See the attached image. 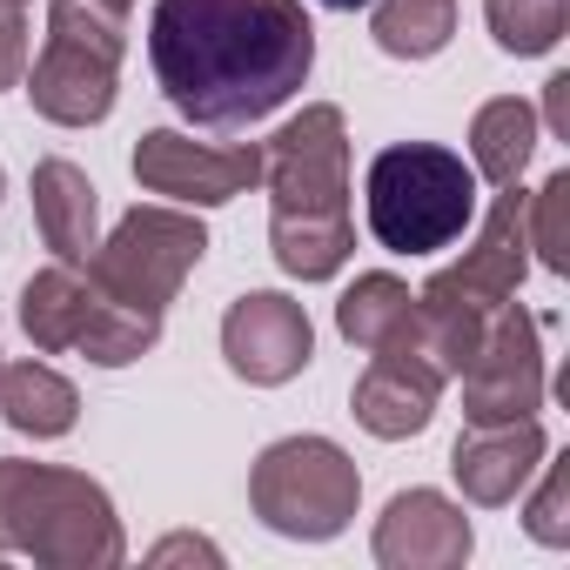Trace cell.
Returning <instances> with one entry per match:
<instances>
[{
	"label": "cell",
	"instance_id": "11",
	"mask_svg": "<svg viewBox=\"0 0 570 570\" xmlns=\"http://www.w3.org/2000/svg\"><path fill=\"white\" fill-rule=\"evenodd\" d=\"M222 356L242 383L255 390H282L296 383L309 363H316V330H309V309L282 289H248L228 303L222 316Z\"/></svg>",
	"mask_w": 570,
	"mask_h": 570
},
{
	"label": "cell",
	"instance_id": "21",
	"mask_svg": "<svg viewBox=\"0 0 570 570\" xmlns=\"http://www.w3.org/2000/svg\"><path fill=\"white\" fill-rule=\"evenodd\" d=\"M523 242L537 268L570 275V168L543 175V188L523 195Z\"/></svg>",
	"mask_w": 570,
	"mask_h": 570
},
{
	"label": "cell",
	"instance_id": "17",
	"mask_svg": "<svg viewBox=\"0 0 570 570\" xmlns=\"http://www.w3.org/2000/svg\"><path fill=\"white\" fill-rule=\"evenodd\" d=\"M0 423L14 436L55 443L81 423V390L55 370V363H8L0 370Z\"/></svg>",
	"mask_w": 570,
	"mask_h": 570
},
{
	"label": "cell",
	"instance_id": "23",
	"mask_svg": "<svg viewBox=\"0 0 570 570\" xmlns=\"http://www.w3.org/2000/svg\"><path fill=\"white\" fill-rule=\"evenodd\" d=\"M28 55H35V41H28V8L0 0V88H21Z\"/></svg>",
	"mask_w": 570,
	"mask_h": 570
},
{
	"label": "cell",
	"instance_id": "29",
	"mask_svg": "<svg viewBox=\"0 0 570 570\" xmlns=\"http://www.w3.org/2000/svg\"><path fill=\"white\" fill-rule=\"evenodd\" d=\"M0 195H8V175H0Z\"/></svg>",
	"mask_w": 570,
	"mask_h": 570
},
{
	"label": "cell",
	"instance_id": "19",
	"mask_svg": "<svg viewBox=\"0 0 570 570\" xmlns=\"http://www.w3.org/2000/svg\"><path fill=\"white\" fill-rule=\"evenodd\" d=\"M456 35V0H370V41L390 61H430Z\"/></svg>",
	"mask_w": 570,
	"mask_h": 570
},
{
	"label": "cell",
	"instance_id": "18",
	"mask_svg": "<svg viewBox=\"0 0 570 570\" xmlns=\"http://www.w3.org/2000/svg\"><path fill=\"white\" fill-rule=\"evenodd\" d=\"M537 141H543L537 108H530V101H517V95H497V101H483V108L470 115V168H476L490 188L523 181V168H530Z\"/></svg>",
	"mask_w": 570,
	"mask_h": 570
},
{
	"label": "cell",
	"instance_id": "14",
	"mask_svg": "<svg viewBox=\"0 0 570 570\" xmlns=\"http://www.w3.org/2000/svg\"><path fill=\"white\" fill-rule=\"evenodd\" d=\"M443 383H450V376H443L423 350H376L370 370H363L356 390H350V416H356L370 436H383V443L423 436L430 416H436V403H443Z\"/></svg>",
	"mask_w": 570,
	"mask_h": 570
},
{
	"label": "cell",
	"instance_id": "2",
	"mask_svg": "<svg viewBox=\"0 0 570 570\" xmlns=\"http://www.w3.org/2000/svg\"><path fill=\"white\" fill-rule=\"evenodd\" d=\"M268 181V248L296 282H330L356 255L350 215V121L336 101H309L262 141Z\"/></svg>",
	"mask_w": 570,
	"mask_h": 570
},
{
	"label": "cell",
	"instance_id": "24",
	"mask_svg": "<svg viewBox=\"0 0 570 570\" xmlns=\"http://www.w3.org/2000/svg\"><path fill=\"white\" fill-rule=\"evenodd\" d=\"M543 121L557 141H570V75H550L543 81Z\"/></svg>",
	"mask_w": 570,
	"mask_h": 570
},
{
	"label": "cell",
	"instance_id": "13",
	"mask_svg": "<svg viewBox=\"0 0 570 570\" xmlns=\"http://www.w3.org/2000/svg\"><path fill=\"white\" fill-rule=\"evenodd\" d=\"M543 456H550V436H543L537 416H517V423H463V436L450 450V476H456L463 503L510 510L523 497V483L537 476Z\"/></svg>",
	"mask_w": 570,
	"mask_h": 570
},
{
	"label": "cell",
	"instance_id": "4",
	"mask_svg": "<svg viewBox=\"0 0 570 570\" xmlns=\"http://www.w3.org/2000/svg\"><path fill=\"white\" fill-rule=\"evenodd\" d=\"M363 215L390 255H436L476 222V168L443 141H390L363 175Z\"/></svg>",
	"mask_w": 570,
	"mask_h": 570
},
{
	"label": "cell",
	"instance_id": "22",
	"mask_svg": "<svg viewBox=\"0 0 570 570\" xmlns=\"http://www.w3.org/2000/svg\"><path fill=\"white\" fill-rule=\"evenodd\" d=\"M523 490H530L523 530H530L543 550H563V543H570V456H543Z\"/></svg>",
	"mask_w": 570,
	"mask_h": 570
},
{
	"label": "cell",
	"instance_id": "30",
	"mask_svg": "<svg viewBox=\"0 0 570 570\" xmlns=\"http://www.w3.org/2000/svg\"><path fill=\"white\" fill-rule=\"evenodd\" d=\"M0 370H8V356H0Z\"/></svg>",
	"mask_w": 570,
	"mask_h": 570
},
{
	"label": "cell",
	"instance_id": "8",
	"mask_svg": "<svg viewBox=\"0 0 570 570\" xmlns=\"http://www.w3.org/2000/svg\"><path fill=\"white\" fill-rule=\"evenodd\" d=\"M21 330L41 356H88L95 370H128L161 343L155 316H135V309L108 303L88 282V268H75V262H55V268L28 275Z\"/></svg>",
	"mask_w": 570,
	"mask_h": 570
},
{
	"label": "cell",
	"instance_id": "1",
	"mask_svg": "<svg viewBox=\"0 0 570 570\" xmlns=\"http://www.w3.org/2000/svg\"><path fill=\"white\" fill-rule=\"evenodd\" d=\"M148 61L181 121L248 128L303 95L316 21L303 0H155Z\"/></svg>",
	"mask_w": 570,
	"mask_h": 570
},
{
	"label": "cell",
	"instance_id": "3",
	"mask_svg": "<svg viewBox=\"0 0 570 570\" xmlns=\"http://www.w3.org/2000/svg\"><path fill=\"white\" fill-rule=\"evenodd\" d=\"M0 557H35L48 570H115L128 537L115 497L88 470L0 456Z\"/></svg>",
	"mask_w": 570,
	"mask_h": 570
},
{
	"label": "cell",
	"instance_id": "25",
	"mask_svg": "<svg viewBox=\"0 0 570 570\" xmlns=\"http://www.w3.org/2000/svg\"><path fill=\"white\" fill-rule=\"evenodd\" d=\"M175 557H202V563H222V550H215L208 537H168V543H155V550H148V563H175Z\"/></svg>",
	"mask_w": 570,
	"mask_h": 570
},
{
	"label": "cell",
	"instance_id": "20",
	"mask_svg": "<svg viewBox=\"0 0 570 570\" xmlns=\"http://www.w3.org/2000/svg\"><path fill=\"white\" fill-rule=\"evenodd\" d=\"M483 21H490V41L517 61H537L563 41L570 28V0H483Z\"/></svg>",
	"mask_w": 570,
	"mask_h": 570
},
{
	"label": "cell",
	"instance_id": "16",
	"mask_svg": "<svg viewBox=\"0 0 570 570\" xmlns=\"http://www.w3.org/2000/svg\"><path fill=\"white\" fill-rule=\"evenodd\" d=\"M336 330L363 356H376V350H416V296H410V282L390 275V268L356 275L350 289H343V303H336Z\"/></svg>",
	"mask_w": 570,
	"mask_h": 570
},
{
	"label": "cell",
	"instance_id": "15",
	"mask_svg": "<svg viewBox=\"0 0 570 570\" xmlns=\"http://www.w3.org/2000/svg\"><path fill=\"white\" fill-rule=\"evenodd\" d=\"M35 222H41V242L55 248V262L81 268L95 255V242H101V195H95L81 161H68V155L35 161Z\"/></svg>",
	"mask_w": 570,
	"mask_h": 570
},
{
	"label": "cell",
	"instance_id": "9",
	"mask_svg": "<svg viewBox=\"0 0 570 570\" xmlns=\"http://www.w3.org/2000/svg\"><path fill=\"white\" fill-rule=\"evenodd\" d=\"M463 423H517V416H537L543 396H550V370H543V323L510 296L476 356L463 363Z\"/></svg>",
	"mask_w": 570,
	"mask_h": 570
},
{
	"label": "cell",
	"instance_id": "12",
	"mask_svg": "<svg viewBox=\"0 0 570 570\" xmlns=\"http://www.w3.org/2000/svg\"><path fill=\"white\" fill-rule=\"evenodd\" d=\"M376 563L383 570H463L476 550V530L456 497L443 490H396L376 517Z\"/></svg>",
	"mask_w": 570,
	"mask_h": 570
},
{
	"label": "cell",
	"instance_id": "7",
	"mask_svg": "<svg viewBox=\"0 0 570 570\" xmlns=\"http://www.w3.org/2000/svg\"><path fill=\"white\" fill-rule=\"evenodd\" d=\"M202 255H208L202 215L195 208H175V202H148V208H128L95 242V255L81 268H88V282H95L108 303L161 323L168 303L181 296V282L202 268Z\"/></svg>",
	"mask_w": 570,
	"mask_h": 570
},
{
	"label": "cell",
	"instance_id": "28",
	"mask_svg": "<svg viewBox=\"0 0 570 570\" xmlns=\"http://www.w3.org/2000/svg\"><path fill=\"white\" fill-rule=\"evenodd\" d=\"M14 8H35V0H14Z\"/></svg>",
	"mask_w": 570,
	"mask_h": 570
},
{
	"label": "cell",
	"instance_id": "27",
	"mask_svg": "<svg viewBox=\"0 0 570 570\" xmlns=\"http://www.w3.org/2000/svg\"><path fill=\"white\" fill-rule=\"evenodd\" d=\"M101 8H108V14H128V8H135V0H101Z\"/></svg>",
	"mask_w": 570,
	"mask_h": 570
},
{
	"label": "cell",
	"instance_id": "5",
	"mask_svg": "<svg viewBox=\"0 0 570 570\" xmlns=\"http://www.w3.org/2000/svg\"><path fill=\"white\" fill-rule=\"evenodd\" d=\"M121 48H128V14H108L101 0H55L48 41L21 75L35 115L55 128L108 121L121 95Z\"/></svg>",
	"mask_w": 570,
	"mask_h": 570
},
{
	"label": "cell",
	"instance_id": "10",
	"mask_svg": "<svg viewBox=\"0 0 570 570\" xmlns=\"http://www.w3.org/2000/svg\"><path fill=\"white\" fill-rule=\"evenodd\" d=\"M135 181L148 195H168L175 208H222V202L262 188V141L208 148L181 128H148L135 141Z\"/></svg>",
	"mask_w": 570,
	"mask_h": 570
},
{
	"label": "cell",
	"instance_id": "6",
	"mask_svg": "<svg viewBox=\"0 0 570 570\" xmlns=\"http://www.w3.org/2000/svg\"><path fill=\"white\" fill-rule=\"evenodd\" d=\"M248 510L289 543H330L363 510V470L330 436H282L248 470Z\"/></svg>",
	"mask_w": 570,
	"mask_h": 570
},
{
	"label": "cell",
	"instance_id": "26",
	"mask_svg": "<svg viewBox=\"0 0 570 570\" xmlns=\"http://www.w3.org/2000/svg\"><path fill=\"white\" fill-rule=\"evenodd\" d=\"M316 8H330V14H356V8H370V0H316Z\"/></svg>",
	"mask_w": 570,
	"mask_h": 570
}]
</instances>
